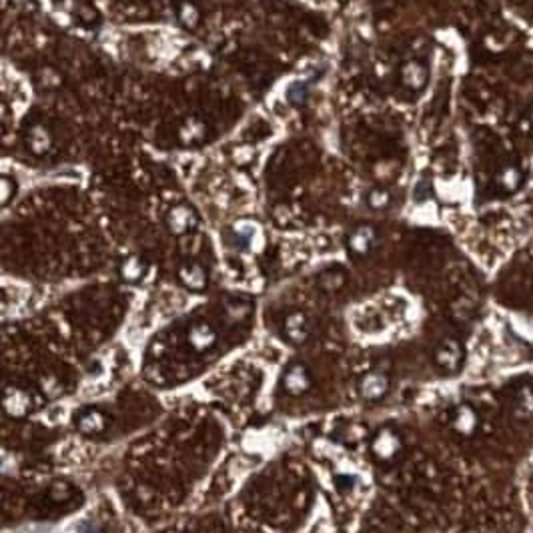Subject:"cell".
I'll return each instance as SVG.
<instances>
[{
	"instance_id": "cell-1",
	"label": "cell",
	"mask_w": 533,
	"mask_h": 533,
	"mask_svg": "<svg viewBox=\"0 0 533 533\" xmlns=\"http://www.w3.org/2000/svg\"><path fill=\"white\" fill-rule=\"evenodd\" d=\"M523 183H525L523 170L517 167V165H513V163L504 165V167L497 170V174H495V185H497L504 193H507V195L517 193V191L523 187Z\"/></svg>"
},
{
	"instance_id": "cell-2",
	"label": "cell",
	"mask_w": 533,
	"mask_h": 533,
	"mask_svg": "<svg viewBox=\"0 0 533 533\" xmlns=\"http://www.w3.org/2000/svg\"><path fill=\"white\" fill-rule=\"evenodd\" d=\"M28 403H30V399H28L27 393H23L21 389H12V387L6 389L4 407H6V411H8L10 415H23V413H27Z\"/></svg>"
},
{
	"instance_id": "cell-3",
	"label": "cell",
	"mask_w": 533,
	"mask_h": 533,
	"mask_svg": "<svg viewBox=\"0 0 533 533\" xmlns=\"http://www.w3.org/2000/svg\"><path fill=\"white\" fill-rule=\"evenodd\" d=\"M285 387H287V391L293 393V395H299V393L305 391L309 387L307 369L301 367V365L293 367V369L285 375Z\"/></svg>"
},
{
	"instance_id": "cell-4",
	"label": "cell",
	"mask_w": 533,
	"mask_h": 533,
	"mask_svg": "<svg viewBox=\"0 0 533 533\" xmlns=\"http://www.w3.org/2000/svg\"><path fill=\"white\" fill-rule=\"evenodd\" d=\"M387 391V379L381 373H369L361 383V393L367 399H379Z\"/></svg>"
},
{
	"instance_id": "cell-5",
	"label": "cell",
	"mask_w": 533,
	"mask_h": 533,
	"mask_svg": "<svg viewBox=\"0 0 533 533\" xmlns=\"http://www.w3.org/2000/svg\"><path fill=\"white\" fill-rule=\"evenodd\" d=\"M189 341H191V345L195 347L196 351H205V349H209V347L215 345L217 335H215V331H213L211 327H207V325H195V327L191 329V333H189Z\"/></svg>"
},
{
	"instance_id": "cell-6",
	"label": "cell",
	"mask_w": 533,
	"mask_h": 533,
	"mask_svg": "<svg viewBox=\"0 0 533 533\" xmlns=\"http://www.w3.org/2000/svg\"><path fill=\"white\" fill-rule=\"evenodd\" d=\"M79 429L86 433V435H92V433H101L105 429V417L99 413V411H88L86 415H83L79 419Z\"/></svg>"
},
{
	"instance_id": "cell-7",
	"label": "cell",
	"mask_w": 533,
	"mask_h": 533,
	"mask_svg": "<svg viewBox=\"0 0 533 533\" xmlns=\"http://www.w3.org/2000/svg\"><path fill=\"white\" fill-rule=\"evenodd\" d=\"M285 331H287V337H289L293 343L305 341V337H307V331H305V317H303V315H293V317H289Z\"/></svg>"
},
{
	"instance_id": "cell-8",
	"label": "cell",
	"mask_w": 533,
	"mask_h": 533,
	"mask_svg": "<svg viewBox=\"0 0 533 533\" xmlns=\"http://www.w3.org/2000/svg\"><path fill=\"white\" fill-rule=\"evenodd\" d=\"M397 439L393 437L391 433H381L377 439H375V445H373V449H375V453L379 455V457H391L393 453L397 451Z\"/></svg>"
},
{
	"instance_id": "cell-9",
	"label": "cell",
	"mask_w": 533,
	"mask_h": 533,
	"mask_svg": "<svg viewBox=\"0 0 533 533\" xmlns=\"http://www.w3.org/2000/svg\"><path fill=\"white\" fill-rule=\"evenodd\" d=\"M425 77H427V73H425V68L421 66V64H409L407 68H405V79H407V83L411 84V86H421V84L425 83Z\"/></svg>"
},
{
	"instance_id": "cell-10",
	"label": "cell",
	"mask_w": 533,
	"mask_h": 533,
	"mask_svg": "<svg viewBox=\"0 0 533 533\" xmlns=\"http://www.w3.org/2000/svg\"><path fill=\"white\" fill-rule=\"evenodd\" d=\"M185 283L191 285L193 289H200L203 287V273L198 269H193V273H185Z\"/></svg>"
},
{
	"instance_id": "cell-11",
	"label": "cell",
	"mask_w": 533,
	"mask_h": 533,
	"mask_svg": "<svg viewBox=\"0 0 533 533\" xmlns=\"http://www.w3.org/2000/svg\"><path fill=\"white\" fill-rule=\"evenodd\" d=\"M415 191H417V193H415V196H417V198L421 200L423 196H429V185L423 181V183H419V185H417V189H415Z\"/></svg>"
},
{
	"instance_id": "cell-12",
	"label": "cell",
	"mask_w": 533,
	"mask_h": 533,
	"mask_svg": "<svg viewBox=\"0 0 533 533\" xmlns=\"http://www.w3.org/2000/svg\"><path fill=\"white\" fill-rule=\"evenodd\" d=\"M339 483H343V485H339L341 489H349V487H353V479H343V477H339Z\"/></svg>"
}]
</instances>
